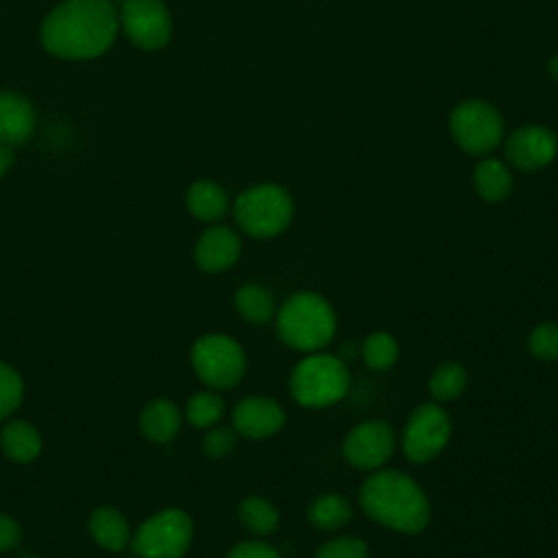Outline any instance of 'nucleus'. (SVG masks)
<instances>
[{
	"mask_svg": "<svg viewBox=\"0 0 558 558\" xmlns=\"http://www.w3.org/2000/svg\"><path fill=\"white\" fill-rule=\"evenodd\" d=\"M120 22L111 0H63L41 24V46L59 59L87 61L107 52Z\"/></svg>",
	"mask_w": 558,
	"mask_h": 558,
	"instance_id": "f257e3e1",
	"label": "nucleus"
},
{
	"mask_svg": "<svg viewBox=\"0 0 558 558\" xmlns=\"http://www.w3.org/2000/svg\"><path fill=\"white\" fill-rule=\"evenodd\" d=\"M360 506L368 519L403 534L423 532L432 514L425 490L399 469L368 475L360 488Z\"/></svg>",
	"mask_w": 558,
	"mask_h": 558,
	"instance_id": "f03ea898",
	"label": "nucleus"
},
{
	"mask_svg": "<svg viewBox=\"0 0 558 558\" xmlns=\"http://www.w3.org/2000/svg\"><path fill=\"white\" fill-rule=\"evenodd\" d=\"M279 338L296 351H320L336 336V312L316 292H296L277 312Z\"/></svg>",
	"mask_w": 558,
	"mask_h": 558,
	"instance_id": "7ed1b4c3",
	"label": "nucleus"
},
{
	"mask_svg": "<svg viewBox=\"0 0 558 558\" xmlns=\"http://www.w3.org/2000/svg\"><path fill=\"white\" fill-rule=\"evenodd\" d=\"M349 384L347 364L336 355L318 351L303 357L290 375V392L294 401L305 408L333 405L347 395Z\"/></svg>",
	"mask_w": 558,
	"mask_h": 558,
	"instance_id": "20e7f679",
	"label": "nucleus"
},
{
	"mask_svg": "<svg viewBox=\"0 0 558 558\" xmlns=\"http://www.w3.org/2000/svg\"><path fill=\"white\" fill-rule=\"evenodd\" d=\"M292 198L277 183H259L235 198V222L253 238H275L292 220Z\"/></svg>",
	"mask_w": 558,
	"mask_h": 558,
	"instance_id": "39448f33",
	"label": "nucleus"
},
{
	"mask_svg": "<svg viewBox=\"0 0 558 558\" xmlns=\"http://www.w3.org/2000/svg\"><path fill=\"white\" fill-rule=\"evenodd\" d=\"M192 366L209 388L227 390L244 377L246 355L231 336L207 333L192 347Z\"/></svg>",
	"mask_w": 558,
	"mask_h": 558,
	"instance_id": "423d86ee",
	"label": "nucleus"
},
{
	"mask_svg": "<svg viewBox=\"0 0 558 558\" xmlns=\"http://www.w3.org/2000/svg\"><path fill=\"white\" fill-rule=\"evenodd\" d=\"M192 519L179 508H168L146 519L131 545L140 558H181L192 543Z\"/></svg>",
	"mask_w": 558,
	"mask_h": 558,
	"instance_id": "0eeeda50",
	"label": "nucleus"
},
{
	"mask_svg": "<svg viewBox=\"0 0 558 558\" xmlns=\"http://www.w3.org/2000/svg\"><path fill=\"white\" fill-rule=\"evenodd\" d=\"M449 131L456 144L469 155H488L504 135L501 113L484 100H464L449 116Z\"/></svg>",
	"mask_w": 558,
	"mask_h": 558,
	"instance_id": "6e6552de",
	"label": "nucleus"
},
{
	"mask_svg": "<svg viewBox=\"0 0 558 558\" xmlns=\"http://www.w3.org/2000/svg\"><path fill=\"white\" fill-rule=\"evenodd\" d=\"M451 418L438 403H421L405 421L403 453L410 462L423 464L436 458L449 442Z\"/></svg>",
	"mask_w": 558,
	"mask_h": 558,
	"instance_id": "1a4fd4ad",
	"label": "nucleus"
},
{
	"mask_svg": "<svg viewBox=\"0 0 558 558\" xmlns=\"http://www.w3.org/2000/svg\"><path fill=\"white\" fill-rule=\"evenodd\" d=\"M118 22L129 41L142 50H159L170 41L172 20L161 0H124Z\"/></svg>",
	"mask_w": 558,
	"mask_h": 558,
	"instance_id": "9d476101",
	"label": "nucleus"
},
{
	"mask_svg": "<svg viewBox=\"0 0 558 558\" xmlns=\"http://www.w3.org/2000/svg\"><path fill=\"white\" fill-rule=\"evenodd\" d=\"M395 451V432L386 421L371 418L355 425L342 445L347 462L362 471L381 469Z\"/></svg>",
	"mask_w": 558,
	"mask_h": 558,
	"instance_id": "9b49d317",
	"label": "nucleus"
},
{
	"mask_svg": "<svg viewBox=\"0 0 558 558\" xmlns=\"http://www.w3.org/2000/svg\"><path fill=\"white\" fill-rule=\"evenodd\" d=\"M558 155V137L554 131L538 126V124H525L517 131H512L506 140V157L508 161L523 172H534L551 163Z\"/></svg>",
	"mask_w": 558,
	"mask_h": 558,
	"instance_id": "f8f14e48",
	"label": "nucleus"
},
{
	"mask_svg": "<svg viewBox=\"0 0 558 558\" xmlns=\"http://www.w3.org/2000/svg\"><path fill=\"white\" fill-rule=\"evenodd\" d=\"M283 408L268 397H246L233 408V427L246 438H268L283 427Z\"/></svg>",
	"mask_w": 558,
	"mask_h": 558,
	"instance_id": "ddd939ff",
	"label": "nucleus"
},
{
	"mask_svg": "<svg viewBox=\"0 0 558 558\" xmlns=\"http://www.w3.org/2000/svg\"><path fill=\"white\" fill-rule=\"evenodd\" d=\"M242 244L233 229L216 225L209 227L194 246L196 264L207 272H222L231 268L240 257Z\"/></svg>",
	"mask_w": 558,
	"mask_h": 558,
	"instance_id": "4468645a",
	"label": "nucleus"
},
{
	"mask_svg": "<svg viewBox=\"0 0 558 558\" xmlns=\"http://www.w3.org/2000/svg\"><path fill=\"white\" fill-rule=\"evenodd\" d=\"M33 129V105L15 92H0V144L20 146L31 137Z\"/></svg>",
	"mask_w": 558,
	"mask_h": 558,
	"instance_id": "2eb2a0df",
	"label": "nucleus"
},
{
	"mask_svg": "<svg viewBox=\"0 0 558 558\" xmlns=\"http://www.w3.org/2000/svg\"><path fill=\"white\" fill-rule=\"evenodd\" d=\"M185 205H187L190 214L196 216L198 220L214 222L227 214L229 198H227V192L216 181L201 179L187 187Z\"/></svg>",
	"mask_w": 558,
	"mask_h": 558,
	"instance_id": "dca6fc26",
	"label": "nucleus"
},
{
	"mask_svg": "<svg viewBox=\"0 0 558 558\" xmlns=\"http://www.w3.org/2000/svg\"><path fill=\"white\" fill-rule=\"evenodd\" d=\"M140 427L150 440L168 442L177 436V432L181 427V412L172 401L155 399L144 408Z\"/></svg>",
	"mask_w": 558,
	"mask_h": 558,
	"instance_id": "f3484780",
	"label": "nucleus"
},
{
	"mask_svg": "<svg viewBox=\"0 0 558 558\" xmlns=\"http://www.w3.org/2000/svg\"><path fill=\"white\" fill-rule=\"evenodd\" d=\"M353 517V506L344 495L325 493L318 495L307 508V521L323 532H336L344 527Z\"/></svg>",
	"mask_w": 558,
	"mask_h": 558,
	"instance_id": "a211bd4d",
	"label": "nucleus"
},
{
	"mask_svg": "<svg viewBox=\"0 0 558 558\" xmlns=\"http://www.w3.org/2000/svg\"><path fill=\"white\" fill-rule=\"evenodd\" d=\"M473 185L484 201L499 203L512 190V174L504 161L486 157L473 170Z\"/></svg>",
	"mask_w": 558,
	"mask_h": 558,
	"instance_id": "6ab92c4d",
	"label": "nucleus"
},
{
	"mask_svg": "<svg viewBox=\"0 0 558 558\" xmlns=\"http://www.w3.org/2000/svg\"><path fill=\"white\" fill-rule=\"evenodd\" d=\"M2 451L15 462H31L39 456L41 438L39 432L26 421H11L0 432Z\"/></svg>",
	"mask_w": 558,
	"mask_h": 558,
	"instance_id": "aec40b11",
	"label": "nucleus"
},
{
	"mask_svg": "<svg viewBox=\"0 0 558 558\" xmlns=\"http://www.w3.org/2000/svg\"><path fill=\"white\" fill-rule=\"evenodd\" d=\"M89 534L94 541L109 549V551H120L129 543V525L124 517L116 508H98L89 514Z\"/></svg>",
	"mask_w": 558,
	"mask_h": 558,
	"instance_id": "412c9836",
	"label": "nucleus"
},
{
	"mask_svg": "<svg viewBox=\"0 0 558 558\" xmlns=\"http://www.w3.org/2000/svg\"><path fill=\"white\" fill-rule=\"evenodd\" d=\"M235 310L244 320H248L253 325H264L275 314V301H272V294L264 286L244 283L235 292Z\"/></svg>",
	"mask_w": 558,
	"mask_h": 558,
	"instance_id": "4be33fe9",
	"label": "nucleus"
},
{
	"mask_svg": "<svg viewBox=\"0 0 558 558\" xmlns=\"http://www.w3.org/2000/svg\"><path fill=\"white\" fill-rule=\"evenodd\" d=\"M238 519L251 534L257 536H266L279 527V510L268 499L257 495L242 499L238 508Z\"/></svg>",
	"mask_w": 558,
	"mask_h": 558,
	"instance_id": "5701e85b",
	"label": "nucleus"
},
{
	"mask_svg": "<svg viewBox=\"0 0 558 558\" xmlns=\"http://www.w3.org/2000/svg\"><path fill=\"white\" fill-rule=\"evenodd\" d=\"M466 388V368L458 362L440 364L429 377V392L436 401H453Z\"/></svg>",
	"mask_w": 558,
	"mask_h": 558,
	"instance_id": "b1692460",
	"label": "nucleus"
},
{
	"mask_svg": "<svg viewBox=\"0 0 558 558\" xmlns=\"http://www.w3.org/2000/svg\"><path fill=\"white\" fill-rule=\"evenodd\" d=\"M399 347L397 340L386 331L368 333L362 342V360L373 371H386L397 362Z\"/></svg>",
	"mask_w": 558,
	"mask_h": 558,
	"instance_id": "393cba45",
	"label": "nucleus"
},
{
	"mask_svg": "<svg viewBox=\"0 0 558 558\" xmlns=\"http://www.w3.org/2000/svg\"><path fill=\"white\" fill-rule=\"evenodd\" d=\"M225 412V401L216 392H196L185 405V416L194 427H214Z\"/></svg>",
	"mask_w": 558,
	"mask_h": 558,
	"instance_id": "a878e982",
	"label": "nucleus"
},
{
	"mask_svg": "<svg viewBox=\"0 0 558 558\" xmlns=\"http://www.w3.org/2000/svg\"><path fill=\"white\" fill-rule=\"evenodd\" d=\"M527 349L536 360H558V323H541L527 336Z\"/></svg>",
	"mask_w": 558,
	"mask_h": 558,
	"instance_id": "bb28decb",
	"label": "nucleus"
},
{
	"mask_svg": "<svg viewBox=\"0 0 558 558\" xmlns=\"http://www.w3.org/2000/svg\"><path fill=\"white\" fill-rule=\"evenodd\" d=\"M24 397V384L17 371L4 362H0V418L9 416Z\"/></svg>",
	"mask_w": 558,
	"mask_h": 558,
	"instance_id": "cd10ccee",
	"label": "nucleus"
},
{
	"mask_svg": "<svg viewBox=\"0 0 558 558\" xmlns=\"http://www.w3.org/2000/svg\"><path fill=\"white\" fill-rule=\"evenodd\" d=\"M314 558H368V545L355 536H338L320 545Z\"/></svg>",
	"mask_w": 558,
	"mask_h": 558,
	"instance_id": "c85d7f7f",
	"label": "nucleus"
},
{
	"mask_svg": "<svg viewBox=\"0 0 558 558\" xmlns=\"http://www.w3.org/2000/svg\"><path fill=\"white\" fill-rule=\"evenodd\" d=\"M235 447V432L229 427H211L203 440V451L209 458H222Z\"/></svg>",
	"mask_w": 558,
	"mask_h": 558,
	"instance_id": "c756f323",
	"label": "nucleus"
},
{
	"mask_svg": "<svg viewBox=\"0 0 558 558\" xmlns=\"http://www.w3.org/2000/svg\"><path fill=\"white\" fill-rule=\"evenodd\" d=\"M227 558H279V551L264 541L238 543Z\"/></svg>",
	"mask_w": 558,
	"mask_h": 558,
	"instance_id": "7c9ffc66",
	"label": "nucleus"
},
{
	"mask_svg": "<svg viewBox=\"0 0 558 558\" xmlns=\"http://www.w3.org/2000/svg\"><path fill=\"white\" fill-rule=\"evenodd\" d=\"M20 525L9 517L0 512V551H7L20 543Z\"/></svg>",
	"mask_w": 558,
	"mask_h": 558,
	"instance_id": "2f4dec72",
	"label": "nucleus"
},
{
	"mask_svg": "<svg viewBox=\"0 0 558 558\" xmlns=\"http://www.w3.org/2000/svg\"><path fill=\"white\" fill-rule=\"evenodd\" d=\"M13 146H7V144H0V177H4L11 166H13Z\"/></svg>",
	"mask_w": 558,
	"mask_h": 558,
	"instance_id": "473e14b6",
	"label": "nucleus"
},
{
	"mask_svg": "<svg viewBox=\"0 0 558 558\" xmlns=\"http://www.w3.org/2000/svg\"><path fill=\"white\" fill-rule=\"evenodd\" d=\"M547 70H549V76L558 83V54H554V57H551V61H549Z\"/></svg>",
	"mask_w": 558,
	"mask_h": 558,
	"instance_id": "72a5a7b5",
	"label": "nucleus"
},
{
	"mask_svg": "<svg viewBox=\"0 0 558 558\" xmlns=\"http://www.w3.org/2000/svg\"><path fill=\"white\" fill-rule=\"evenodd\" d=\"M22 558H35V556H31V554H24V556H22Z\"/></svg>",
	"mask_w": 558,
	"mask_h": 558,
	"instance_id": "f704fd0d",
	"label": "nucleus"
},
{
	"mask_svg": "<svg viewBox=\"0 0 558 558\" xmlns=\"http://www.w3.org/2000/svg\"><path fill=\"white\" fill-rule=\"evenodd\" d=\"M111 2H113V0H111ZM118 2H124V0H118Z\"/></svg>",
	"mask_w": 558,
	"mask_h": 558,
	"instance_id": "c9c22d12",
	"label": "nucleus"
}]
</instances>
